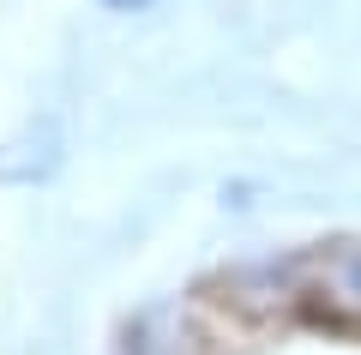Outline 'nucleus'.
<instances>
[{"instance_id": "obj_1", "label": "nucleus", "mask_w": 361, "mask_h": 355, "mask_svg": "<svg viewBox=\"0 0 361 355\" xmlns=\"http://www.w3.org/2000/svg\"><path fill=\"white\" fill-rule=\"evenodd\" d=\"M127 355H361V241L199 277L133 331Z\"/></svg>"}, {"instance_id": "obj_2", "label": "nucleus", "mask_w": 361, "mask_h": 355, "mask_svg": "<svg viewBox=\"0 0 361 355\" xmlns=\"http://www.w3.org/2000/svg\"><path fill=\"white\" fill-rule=\"evenodd\" d=\"M103 6H121V13H133V6H151V0H103Z\"/></svg>"}]
</instances>
